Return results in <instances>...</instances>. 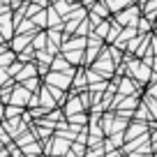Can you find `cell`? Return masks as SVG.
Segmentation results:
<instances>
[{"instance_id":"1","label":"cell","mask_w":157,"mask_h":157,"mask_svg":"<svg viewBox=\"0 0 157 157\" xmlns=\"http://www.w3.org/2000/svg\"><path fill=\"white\" fill-rule=\"evenodd\" d=\"M139 19H141V7L139 5H129L125 7L123 12H118V28L120 25H127V28H134V25L139 23Z\"/></svg>"},{"instance_id":"2","label":"cell","mask_w":157,"mask_h":157,"mask_svg":"<svg viewBox=\"0 0 157 157\" xmlns=\"http://www.w3.org/2000/svg\"><path fill=\"white\" fill-rule=\"evenodd\" d=\"M72 83V72L63 74V72H49L46 74V86H51V88H58L65 93V88Z\"/></svg>"},{"instance_id":"3","label":"cell","mask_w":157,"mask_h":157,"mask_svg":"<svg viewBox=\"0 0 157 157\" xmlns=\"http://www.w3.org/2000/svg\"><path fill=\"white\" fill-rule=\"evenodd\" d=\"M129 74H132V76L136 78V81H141V83H146L148 78H152V72H150V67H148V65H143L139 58L129 63Z\"/></svg>"},{"instance_id":"4","label":"cell","mask_w":157,"mask_h":157,"mask_svg":"<svg viewBox=\"0 0 157 157\" xmlns=\"http://www.w3.org/2000/svg\"><path fill=\"white\" fill-rule=\"evenodd\" d=\"M30 97H33V93H28L23 86H14V90H12V95H10V104L23 109L25 104H30Z\"/></svg>"},{"instance_id":"5","label":"cell","mask_w":157,"mask_h":157,"mask_svg":"<svg viewBox=\"0 0 157 157\" xmlns=\"http://www.w3.org/2000/svg\"><path fill=\"white\" fill-rule=\"evenodd\" d=\"M12 28H14L12 12H7L5 16H0V35H2V39H10L12 37Z\"/></svg>"},{"instance_id":"6","label":"cell","mask_w":157,"mask_h":157,"mask_svg":"<svg viewBox=\"0 0 157 157\" xmlns=\"http://www.w3.org/2000/svg\"><path fill=\"white\" fill-rule=\"evenodd\" d=\"M86 44H88V39H86V37H72L69 42L63 44V51H65V53H67V51H83Z\"/></svg>"},{"instance_id":"7","label":"cell","mask_w":157,"mask_h":157,"mask_svg":"<svg viewBox=\"0 0 157 157\" xmlns=\"http://www.w3.org/2000/svg\"><path fill=\"white\" fill-rule=\"evenodd\" d=\"M143 129H146V125H143V123H134V125H129V127L125 129V134H123V136H125V141H129V139H139V136H143V134H146Z\"/></svg>"},{"instance_id":"8","label":"cell","mask_w":157,"mask_h":157,"mask_svg":"<svg viewBox=\"0 0 157 157\" xmlns=\"http://www.w3.org/2000/svg\"><path fill=\"white\" fill-rule=\"evenodd\" d=\"M139 7H141V12L146 14L143 19H148V21L157 14V0H141V2H139Z\"/></svg>"},{"instance_id":"9","label":"cell","mask_w":157,"mask_h":157,"mask_svg":"<svg viewBox=\"0 0 157 157\" xmlns=\"http://www.w3.org/2000/svg\"><path fill=\"white\" fill-rule=\"evenodd\" d=\"M81 111H83V104H81V99H78V97H69V104H67V109H65L67 118H69V116H76V113H81Z\"/></svg>"},{"instance_id":"10","label":"cell","mask_w":157,"mask_h":157,"mask_svg":"<svg viewBox=\"0 0 157 157\" xmlns=\"http://www.w3.org/2000/svg\"><path fill=\"white\" fill-rule=\"evenodd\" d=\"M104 5H106V10H111V12H123L125 7H129V0H102Z\"/></svg>"},{"instance_id":"11","label":"cell","mask_w":157,"mask_h":157,"mask_svg":"<svg viewBox=\"0 0 157 157\" xmlns=\"http://www.w3.org/2000/svg\"><path fill=\"white\" fill-rule=\"evenodd\" d=\"M35 72H37V67L35 65H25V67H21V72L16 74V81H28V78H35Z\"/></svg>"},{"instance_id":"12","label":"cell","mask_w":157,"mask_h":157,"mask_svg":"<svg viewBox=\"0 0 157 157\" xmlns=\"http://www.w3.org/2000/svg\"><path fill=\"white\" fill-rule=\"evenodd\" d=\"M69 146H72V143H69V141H65V139H56V141H53V150H51V152H53V155L56 157H60V155H65V152H67V148Z\"/></svg>"},{"instance_id":"13","label":"cell","mask_w":157,"mask_h":157,"mask_svg":"<svg viewBox=\"0 0 157 157\" xmlns=\"http://www.w3.org/2000/svg\"><path fill=\"white\" fill-rule=\"evenodd\" d=\"M51 67H53V72H63V74L69 72V63L63 58V56H58V58L51 60Z\"/></svg>"},{"instance_id":"14","label":"cell","mask_w":157,"mask_h":157,"mask_svg":"<svg viewBox=\"0 0 157 157\" xmlns=\"http://www.w3.org/2000/svg\"><path fill=\"white\" fill-rule=\"evenodd\" d=\"M28 44H30V35H16L14 42H12V49L19 53V51H21V49H25Z\"/></svg>"},{"instance_id":"15","label":"cell","mask_w":157,"mask_h":157,"mask_svg":"<svg viewBox=\"0 0 157 157\" xmlns=\"http://www.w3.org/2000/svg\"><path fill=\"white\" fill-rule=\"evenodd\" d=\"M65 60H67L69 65H78L83 60V51H67V53H65Z\"/></svg>"},{"instance_id":"16","label":"cell","mask_w":157,"mask_h":157,"mask_svg":"<svg viewBox=\"0 0 157 157\" xmlns=\"http://www.w3.org/2000/svg\"><path fill=\"white\" fill-rule=\"evenodd\" d=\"M12 63H14V51H5V53H0V69H7Z\"/></svg>"},{"instance_id":"17","label":"cell","mask_w":157,"mask_h":157,"mask_svg":"<svg viewBox=\"0 0 157 157\" xmlns=\"http://www.w3.org/2000/svg\"><path fill=\"white\" fill-rule=\"evenodd\" d=\"M132 90H134V83L129 81V76H125V78H123V86H120V93H118V95H120V97H127Z\"/></svg>"},{"instance_id":"18","label":"cell","mask_w":157,"mask_h":157,"mask_svg":"<svg viewBox=\"0 0 157 157\" xmlns=\"http://www.w3.org/2000/svg\"><path fill=\"white\" fill-rule=\"evenodd\" d=\"M30 46H33V49H37V51H44V46H46V35H37V37L30 42Z\"/></svg>"},{"instance_id":"19","label":"cell","mask_w":157,"mask_h":157,"mask_svg":"<svg viewBox=\"0 0 157 157\" xmlns=\"http://www.w3.org/2000/svg\"><path fill=\"white\" fill-rule=\"evenodd\" d=\"M30 21H33V25H37V28H39V25H42V28H46V10H42L37 16H33Z\"/></svg>"},{"instance_id":"20","label":"cell","mask_w":157,"mask_h":157,"mask_svg":"<svg viewBox=\"0 0 157 157\" xmlns=\"http://www.w3.org/2000/svg\"><path fill=\"white\" fill-rule=\"evenodd\" d=\"M21 113H23V109H19V106H12V104L5 109V118H14V120H16V118H19Z\"/></svg>"},{"instance_id":"21","label":"cell","mask_w":157,"mask_h":157,"mask_svg":"<svg viewBox=\"0 0 157 157\" xmlns=\"http://www.w3.org/2000/svg\"><path fill=\"white\" fill-rule=\"evenodd\" d=\"M21 150L25 152V155H39V150H42V146L39 143H30V146H23Z\"/></svg>"},{"instance_id":"22","label":"cell","mask_w":157,"mask_h":157,"mask_svg":"<svg viewBox=\"0 0 157 157\" xmlns=\"http://www.w3.org/2000/svg\"><path fill=\"white\" fill-rule=\"evenodd\" d=\"M37 86H39V78H37V76H35V78H28V81H23V88L28 90V93H33Z\"/></svg>"},{"instance_id":"23","label":"cell","mask_w":157,"mask_h":157,"mask_svg":"<svg viewBox=\"0 0 157 157\" xmlns=\"http://www.w3.org/2000/svg\"><path fill=\"white\" fill-rule=\"evenodd\" d=\"M106 5L104 2H95V7H93V16H97V14H102V16H106Z\"/></svg>"},{"instance_id":"24","label":"cell","mask_w":157,"mask_h":157,"mask_svg":"<svg viewBox=\"0 0 157 157\" xmlns=\"http://www.w3.org/2000/svg\"><path fill=\"white\" fill-rule=\"evenodd\" d=\"M5 83H10V72H7V69H0V86H5Z\"/></svg>"},{"instance_id":"25","label":"cell","mask_w":157,"mask_h":157,"mask_svg":"<svg viewBox=\"0 0 157 157\" xmlns=\"http://www.w3.org/2000/svg\"><path fill=\"white\" fill-rule=\"evenodd\" d=\"M30 5L39 7V10H46V5H49V0H30Z\"/></svg>"},{"instance_id":"26","label":"cell","mask_w":157,"mask_h":157,"mask_svg":"<svg viewBox=\"0 0 157 157\" xmlns=\"http://www.w3.org/2000/svg\"><path fill=\"white\" fill-rule=\"evenodd\" d=\"M146 102H148V106L152 109V118L157 120V102H155V99H146Z\"/></svg>"},{"instance_id":"27","label":"cell","mask_w":157,"mask_h":157,"mask_svg":"<svg viewBox=\"0 0 157 157\" xmlns=\"http://www.w3.org/2000/svg\"><path fill=\"white\" fill-rule=\"evenodd\" d=\"M123 141H125L123 134H116V143H123ZM111 146H113V141H106V148H109V150H111Z\"/></svg>"},{"instance_id":"28","label":"cell","mask_w":157,"mask_h":157,"mask_svg":"<svg viewBox=\"0 0 157 157\" xmlns=\"http://www.w3.org/2000/svg\"><path fill=\"white\" fill-rule=\"evenodd\" d=\"M127 157H150V155H148V152H139V150H132Z\"/></svg>"},{"instance_id":"29","label":"cell","mask_w":157,"mask_h":157,"mask_svg":"<svg viewBox=\"0 0 157 157\" xmlns=\"http://www.w3.org/2000/svg\"><path fill=\"white\" fill-rule=\"evenodd\" d=\"M72 150H74V155H83V146H76V143H74Z\"/></svg>"},{"instance_id":"30","label":"cell","mask_w":157,"mask_h":157,"mask_svg":"<svg viewBox=\"0 0 157 157\" xmlns=\"http://www.w3.org/2000/svg\"><path fill=\"white\" fill-rule=\"evenodd\" d=\"M148 95H155V97H157V83H155V86H150V90H148Z\"/></svg>"},{"instance_id":"31","label":"cell","mask_w":157,"mask_h":157,"mask_svg":"<svg viewBox=\"0 0 157 157\" xmlns=\"http://www.w3.org/2000/svg\"><path fill=\"white\" fill-rule=\"evenodd\" d=\"M2 118H5V109L0 106V120H2Z\"/></svg>"},{"instance_id":"32","label":"cell","mask_w":157,"mask_h":157,"mask_svg":"<svg viewBox=\"0 0 157 157\" xmlns=\"http://www.w3.org/2000/svg\"><path fill=\"white\" fill-rule=\"evenodd\" d=\"M152 65H155V69H157V60H152Z\"/></svg>"},{"instance_id":"33","label":"cell","mask_w":157,"mask_h":157,"mask_svg":"<svg viewBox=\"0 0 157 157\" xmlns=\"http://www.w3.org/2000/svg\"><path fill=\"white\" fill-rule=\"evenodd\" d=\"M0 42H2V35H0Z\"/></svg>"},{"instance_id":"34","label":"cell","mask_w":157,"mask_h":157,"mask_svg":"<svg viewBox=\"0 0 157 157\" xmlns=\"http://www.w3.org/2000/svg\"><path fill=\"white\" fill-rule=\"evenodd\" d=\"M16 2H19V0H16Z\"/></svg>"}]
</instances>
